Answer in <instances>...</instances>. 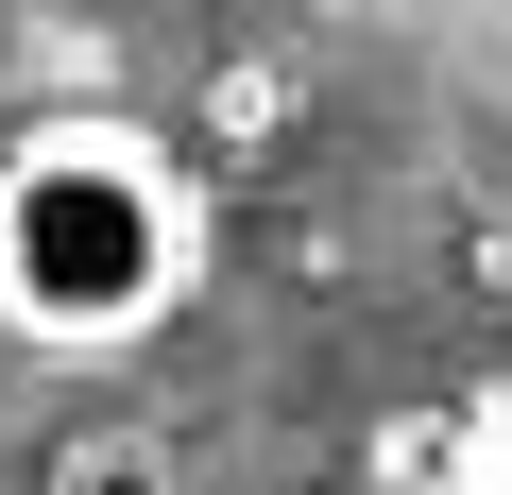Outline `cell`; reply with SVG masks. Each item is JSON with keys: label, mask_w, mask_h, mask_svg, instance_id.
Instances as JSON below:
<instances>
[{"label": "cell", "mask_w": 512, "mask_h": 495, "mask_svg": "<svg viewBox=\"0 0 512 495\" xmlns=\"http://www.w3.org/2000/svg\"><path fill=\"white\" fill-rule=\"evenodd\" d=\"M188 291H205V171L154 120L69 103L0 137V342L18 359H137L188 325Z\"/></svg>", "instance_id": "obj_1"}, {"label": "cell", "mask_w": 512, "mask_h": 495, "mask_svg": "<svg viewBox=\"0 0 512 495\" xmlns=\"http://www.w3.org/2000/svg\"><path fill=\"white\" fill-rule=\"evenodd\" d=\"M52 495H171V478H154L137 444H69V478H52Z\"/></svg>", "instance_id": "obj_3"}, {"label": "cell", "mask_w": 512, "mask_h": 495, "mask_svg": "<svg viewBox=\"0 0 512 495\" xmlns=\"http://www.w3.org/2000/svg\"><path fill=\"white\" fill-rule=\"evenodd\" d=\"M444 495H512V359H495V393H478V427H461Z\"/></svg>", "instance_id": "obj_2"}]
</instances>
